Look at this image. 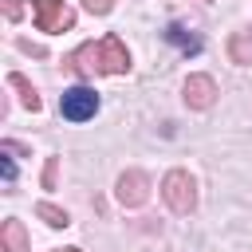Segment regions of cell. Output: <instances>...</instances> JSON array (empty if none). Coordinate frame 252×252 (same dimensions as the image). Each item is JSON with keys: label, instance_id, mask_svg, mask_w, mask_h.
<instances>
[{"label": "cell", "instance_id": "cell-15", "mask_svg": "<svg viewBox=\"0 0 252 252\" xmlns=\"http://www.w3.org/2000/svg\"><path fill=\"white\" fill-rule=\"evenodd\" d=\"M0 169H4V181H12V177H16V165H12V161H8V158H4V161H0Z\"/></svg>", "mask_w": 252, "mask_h": 252}, {"label": "cell", "instance_id": "cell-10", "mask_svg": "<svg viewBox=\"0 0 252 252\" xmlns=\"http://www.w3.org/2000/svg\"><path fill=\"white\" fill-rule=\"evenodd\" d=\"M35 217H39L43 224H51V228H67V224H71V217H67L59 205H51V201H39V205H35Z\"/></svg>", "mask_w": 252, "mask_h": 252}, {"label": "cell", "instance_id": "cell-8", "mask_svg": "<svg viewBox=\"0 0 252 252\" xmlns=\"http://www.w3.org/2000/svg\"><path fill=\"white\" fill-rule=\"evenodd\" d=\"M8 87H12L16 94H20V106H24V110H32V114H39V106H43V102H39V94H35V87H32V83H28V79H24L20 71H12V75H8Z\"/></svg>", "mask_w": 252, "mask_h": 252}, {"label": "cell", "instance_id": "cell-11", "mask_svg": "<svg viewBox=\"0 0 252 252\" xmlns=\"http://www.w3.org/2000/svg\"><path fill=\"white\" fill-rule=\"evenodd\" d=\"M228 47H232V59H236V63H252V43H248V35H244V32H240V35H232V43H228Z\"/></svg>", "mask_w": 252, "mask_h": 252}, {"label": "cell", "instance_id": "cell-9", "mask_svg": "<svg viewBox=\"0 0 252 252\" xmlns=\"http://www.w3.org/2000/svg\"><path fill=\"white\" fill-rule=\"evenodd\" d=\"M165 39H169V43H177L185 55H197V51H201V35L185 32L181 24H169V28H165Z\"/></svg>", "mask_w": 252, "mask_h": 252}, {"label": "cell", "instance_id": "cell-2", "mask_svg": "<svg viewBox=\"0 0 252 252\" xmlns=\"http://www.w3.org/2000/svg\"><path fill=\"white\" fill-rule=\"evenodd\" d=\"M161 197L173 213H193L197 209V181L185 173V169H169L161 177Z\"/></svg>", "mask_w": 252, "mask_h": 252}, {"label": "cell", "instance_id": "cell-3", "mask_svg": "<svg viewBox=\"0 0 252 252\" xmlns=\"http://www.w3.org/2000/svg\"><path fill=\"white\" fill-rule=\"evenodd\" d=\"M32 12H35V28L39 32H67V28H75V12L63 0H32Z\"/></svg>", "mask_w": 252, "mask_h": 252}, {"label": "cell", "instance_id": "cell-4", "mask_svg": "<svg viewBox=\"0 0 252 252\" xmlns=\"http://www.w3.org/2000/svg\"><path fill=\"white\" fill-rule=\"evenodd\" d=\"M94 110H98V94H94L91 87H71V91H63V98H59V114L71 118V122H87Z\"/></svg>", "mask_w": 252, "mask_h": 252}, {"label": "cell", "instance_id": "cell-16", "mask_svg": "<svg viewBox=\"0 0 252 252\" xmlns=\"http://www.w3.org/2000/svg\"><path fill=\"white\" fill-rule=\"evenodd\" d=\"M55 252H83V248H55Z\"/></svg>", "mask_w": 252, "mask_h": 252}, {"label": "cell", "instance_id": "cell-7", "mask_svg": "<svg viewBox=\"0 0 252 252\" xmlns=\"http://www.w3.org/2000/svg\"><path fill=\"white\" fill-rule=\"evenodd\" d=\"M0 252H28V232H24V220L8 217L0 224Z\"/></svg>", "mask_w": 252, "mask_h": 252}, {"label": "cell", "instance_id": "cell-6", "mask_svg": "<svg viewBox=\"0 0 252 252\" xmlns=\"http://www.w3.org/2000/svg\"><path fill=\"white\" fill-rule=\"evenodd\" d=\"M181 94H185V102H189L193 110H209V106L217 102V83H213L209 75H189L185 87H181Z\"/></svg>", "mask_w": 252, "mask_h": 252}, {"label": "cell", "instance_id": "cell-12", "mask_svg": "<svg viewBox=\"0 0 252 252\" xmlns=\"http://www.w3.org/2000/svg\"><path fill=\"white\" fill-rule=\"evenodd\" d=\"M55 181H59V158H47V165H43V189H55Z\"/></svg>", "mask_w": 252, "mask_h": 252}, {"label": "cell", "instance_id": "cell-14", "mask_svg": "<svg viewBox=\"0 0 252 252\" xmlns=\"http://www.w3.org/2000/svg\"><path fill=\"white\" fill-rule=\"evenodd\" d=\"M0 8H4V16H8L12 24H16L20 16H24V8H20V0H0Z\"/></svg>", "mask_w": 252, "mask_h": 252}, {"label": "cell", "instance_id": "cell-5", "mask_svg": "<svg viewBox=\"0 0 252 252\" xmlns=\"http://www.w3.org/2000/svg\"><path fill=\"white\" fill-rule=\"evenodd\" d=\"M114 197H118V205H126V209L146 205V201H150V177H146L142 169H126V173L118 177V185H114Z\"/></svg>", "mask_w": 252, "mask_h": 252}, {"label": "cell", "instance_id": "cell-13", "mask_svg": "<svg viewBox=\"0 0 252 252\" xmlns=\"http://www.w3.org/2000/svg\"><path fill=\"white\" fill-rule=\"evenodd\" d=\"M83 8H87V12H94V16H106V12L114 8V0H83Z\"/></svg>", "mask_w": 252, "mask_h": 252}, {"label": "cell", "instance_id": "cell-1", "mask_svg": "<svg viewBox=\"0 0 252 252\" xmlns=\"http://www.w3.org/2000/svg\"><path fill=\"white\" fill-rule=\"evenodd\" d=\"M71 75L79 79H94V75H126L130 71V51L118 35H102L98 43H83L79 51L67 55L63 63Z\"/></svg>", "mask_w": 252, "mask_h": 252}]
</instances>
